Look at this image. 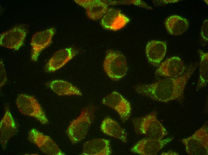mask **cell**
Returning <instances> with one entry per match:
<instances>
[{
  "instance_id": "cell-1",
  "label": "cell",
  "mask_w": 208,
  "mask_h": 155,
  "mask_svg": "<svg viewBox=\"0 0 208 155\" xmlns=\"http://www.w3.org/2000/svg\"><path fill=\"white\" fill-rule=\"evenodd\" d=\"M197 66L196 63L191 65L183 75L177 78L163 79L151 84L137 85L134 87L135 90L142 95L159 102L181 101L183 99L187 82Z\"/></svg>"
},
{
  "instance_id": "cell-2",
  "label": "cell",
  "mask_w": 208,
  "mask_h": 155,
  "mask_svg": "<svg viewBox=\"0 0 208 155\" xmlns=\"http://www.w3.org/2000/svg\"><path fill=\"white\" fill-rule=\"evenodd\" d=\"M95 108L88 106L82 108L79 115L70 123L67 130L71 142L76 144L85 138L94 118Z\"/></svg>"
},
{
  "instance_id": "cell-3",
  "label": "cell",
  "mask_w": 208,
  "mask_h": 155,
  "mask_svg": "<svg viewBox=\"0 0 208 155\" xmlns=\"http://www.w3.org/2000/svg\"><path fill=\"white\" fill-rule=\"evenodd\" d=\"M132 122L136 132L148 138L160 140L168 134L167 131L157 120L155 111L144 116L133 118Z\"/></svg>"
},
{
  "instance_id": "cell-4",
  "label": "cell",
  "mask_w": 208,
  "mask_h": 155,
  "mask_svg": "<svg viewBox=\"0 0 208 155\" xmlns=\"http://www.w3.org/2000/svg\"><path fill=\"white\" fill-rule=\"evenodd\" d=\"M103 67L111 79L115 81L118 80L124 77L127 72L126 58L120 52L109 50L106 53Z\"/></svg>"
},
{
  "instance_id": "cell-5",
  "label": "cell",
  "mask_w": 208,
  "mask_h": 155,
  "mask_svg": "<svg viewBox=\"0 0 208 155\" xmlns=\"http://www.w3.org/2000/svg\"><path fill=\"white\" fill-rule=\"evenodd\" d=\"M180 141L185 147L186 152L190 155H207L208 128L207 123L189 137Z\"/></svg>"
},
{
  "instance_id": "cell-6",
  "label": "cell",
  "mask_w": 208,
  "mask_h": 155,
  "mask_svg": "<svg viewBox=\"0 0 208 155\" xmlns=\"http://www.w3.org/2000/svg\"><path fill=\"white\" fill-rule=\"evenodd\" d=\"M16 103L19 111L22 114L34 118L42 124L48 123L45 112L34 97L22 94L17 98Z\"/></svg>"
},
{
  "instance_id": "cell-7",
  "label": "cell",
  "mask_w": 208,
  "mask_h": 155,
  "mask_svg": "<svg viewBox=\"0 0 208 155\" xmlns=\"http://www.w3.org/2000/svg\"><path fill=\"white\" fill-rule=\"evenodd\" d=\"M28 139L44 154L48 155H63L65 154L49 136L33 128L28 133Z\"/></svg>"
},
{
  "instance_id": "cell-8",
  "label": "cell",
  "mask_w": 208,
  "mask_h": 155,
  "mask_svg": "<svg viewBox=\"0 0 208 155\" xmlns=\"http://www.w3.org/2000/svg\"><path fill=\"white\" fill-rule=\"evenodd\" d=\"M102 102L116 111L123 122L129 118L131 110V104L118 92L114 91L109 94L103 98Z\"/></svg>"
},
{
  "instance_id": "cell-9",
  "label": "cell",
  "mask_w": 208,
  "mask_h": 155,
  "mask_svg": "<svg viewBox=\"0 0 208 155\" xmlns=\"http://www.w3.org/2000/svg\"><path fill=\"white\" fill-rule=\"evenodd\" d=\"M27 30L16 26L1 34L0 45L8 48L18 50L23 45L27 35Z\"/></svg>"
},
{
  "instance_id": "cell-10",
  "label": "cell",
  "mask_w": 208,
  "mask_h": 155,
  "mask_svg": "<svg viewBox=\"0 0 208 155\" xmlns=\"http://www.w3.org/2000/svg\"><path fill=\"white\" fill-rule=\"evenodd\" d=\"M173 138L160 140L151 138L142 139L136 143L131 148V151L143 155H156Z\"/></svg>"
},
{
  "instance_id": "cell-11",
  "label": "cell",
  "mask_w": 208,
  "mask_h": 155,
  "mask_svg": "<svg viewBox=\"0 0 208 155\" xmlns=\"http://www.w3.org/2000/svg\"><path fill=\"white\" fill-rule=\"evenodd\" d=\"M183 61L179 57H169L162 62L155 72L157 75L169 78H176L181 76L186 70Z\"/></svg>"
},
{
  "instance_id": "cell-12",
  "label": "cell",
  "mask_w": 208,
  "mask_h": 155,
  "mask_svg": "<svg viewBox=\"0 0 208 155\" xmlns=\"http://www.w3.org/2000/svg\"><path fill=\"white\" fill-rule=\"evenodd\" d=\"M55 32V29L51 28L37 32L33 35L30 44L31 59L33 61H36L40 52L50 44Z\"/></svg>"
},
{
  "instance_id": "cell-13",
  "label": "cell",
  "mask_w": 208,
  "mask_h": 155,
  "mask_svg": "<svg viewBox=\"0 0 208 155\" xmlns=\"http://www.w3.org/2000/svg\"><path fill=\"white\" fill-rule=\"evenodd\" d=\"M17 131L14 120L8 106L5 108L4 114L0 122V142L3 149L9 139Z\"/></svg>"
},
{
  "instance_id": "cell-14",
  "label": "cell",
  "mask_w": 208,
  "mask_h": 155,
  "mask_svg": "<svg viewBox=\"0 0 208 155\" xmlns=\"http://www.w3.org/2000/svg\"><path fill=\"white\" fill-rule=\"evenodd\" d=\"M129 21V18L120 11L111 8L103 16L101 24L105 29L116 31L124 27Z\"/></svg>"
},
{
  "instance_id": "cell-15",
  "label": "cell",
  "mask_w": 208,
  "mask_h": 155,
  "mask_svg": "<svg viewBox=\"0 0 208 155\" xmlns=\"http://www.w3.org/2000/svg\"><path fill=\"white\" fill-rule=\"evenodd\" d=\"M76 51L73 48L68 47L55 52L45 67L48 72H54L62 67L76 55Z\"/></svg>"
},
{
  "instance_id": "cell-16",
  "label": "cell",
  "mask_w": 208,
  "mask_h": 155,
  "mask_svg": "<svg viewBox=\"0 0 208 155\" xmlns=\"http://www.w3.org/2000/svg\"><path fill=\"white\" fill-rule=\"evenodd\" d=\"M166 43L164 41L153 40L146 45L145 52L149 63L154 66H158L166 55Z\"/></svg>"
},
{
  "instance_id": "cell-17",
  "label": "cell",
  "mask_w": 208,
  "mask_h": 155,
  "mask_svg": "<svg viewBox=\"0 0 208 155\" xmlns=\"http://www.w3.org/2000/svg\"><path fill=\"white\" fill-rule=\"evenodd\" d=\"M86 10L90 19L97 20L103 16L108 10V5L105 1L100 0H76L74 1Z\"/></svg>"
},
{
  "instance_id": "cell-18",
  "label": "cell",
  "mask_w": 208,
  "mask_h": 155,
  "mask_svg": "<svg viewBox=\"0 0 208 155\" xmlns=\"http://www.w3.org/2000/svg\"><path fill=\"white\" fill-rule=\"evenodd\" d=\"M112 151L110 141L106 139H96L89 140L83 144L82 155H109Z\"/></svg>"
},
{
  "instance_id": "cell-19",
  "label": "cell",
  "mask_w": 208,
  "mask_h": 155,
  "mask_svg": "<svg viewBox=\"0 0 208 155\" xmlns=\"http://www.w3.org/2000/svg\"><path fill=\"white\" fill-rule=\"evenodd\" d=\"M164 24L169 34L178 35L183 34L187 30L189 26V22L185 18L178 15H173L166 19Z\"/></svg>"
},
{
  "instance_id": "cell-20",
  "label": "cell",
  "mask_w": 208,
  "mask_h": 155,
  "mask_svg": "<svg viewBox=\"0 0 208 155\" xmlns=\"http://www.w3.org/2000/svg\"><path fill=\"white\" fill-rule=\"evenodd\" d=\"M100 129L105 134L118 139L124 143L127 142V134L119 124L112 119L106 117L102 121Z\"/></svg>"
},
{
  "instance_id": "cell-21",
  "label": "cell",
  "mask_w": 208,
  "mask_h": 155,
  "mask_svg": "<svg viewBox=\"0 0 208 155\" xmlns=\"http://www.w3.org/2000/svg\"><path fill=\"white\" fill-rule=\"evenodd\" d=\"M48 85L52 91L59 96L82 95V93L78 88L65 81L53 80L48 83Z\"/></svg>"
},
{
  "instance_id": "cell-22",
  "label": "cell",
  "mask_w": 208,
  "mask_h": 155,
  "mask_svg": "<svg viewBox=\"0 0 208 155\" xmlns=\"http://www.w3.org/2000/svg\"><path fill=\"white\" fill-rule=\"evenodd\" d=\"M198 52L200 59L199 77L197 89L206 86L208 82V53L199 49Z\"/></svg>"
},
{
  "instance_id": "cell-23",
  "label": "cell",
  "mask_w": 208,
  "mask_h": 155,
  "mask_svg": "<svg viewBox=\"0 0 208 155\" xmlns=\"http://www.w3.org/2000/svg\"><path fill=\"white\" fill-rule=\"evenodd\" d=\"M200 36L202 41L206 44L208 42V21L207 19L205 20L202 26Z\"/></svg>"
},
{
  "instance_id": "cell-24",
  "label": "cell",
  "mask_w": 208,
  "mask_h": 155,
  "mask_svg": "<svg viewBox=\"0 0 208 155\" xmlns=\"http://www.w3.org/2000/svg\"><path fill=\"white\" fill-rule=\"evenodd\" d=\"M7 80L6 73L2 61H0V88L5 84Z\"/></svg>"
},
{
  "instance_id": "cell-25",
  "label": "cell",
  "mask_w": 208,
  "mask_h": 155,
  "mask_svg": "<svg viewBox=\"0 0 208 155\" xmlns=\"http://www.w3.org/2000/svg\"><path fill=\"white\" fill-rule=\"evenodd\" d=\"M159 2L158 4H165L170 3H174L178 1L179 0H161L158 1Z\"/></svg>"
},
{
  "instance_id": "cell-26",
  "label": "cell",
  "mask_w": 208,
  "mask_h": 155,
  "mask_svg": "<svg viewBox=\"0 0 208 155\" xmlns=\"http://www.w3.org/2000/svg\"><path fill=\"white\" fill-rule=\"evenodd\" d=\"M161 155H178V154L176 152L173 151H167V152H163Z\"/></svg>"
}]
</instances>
